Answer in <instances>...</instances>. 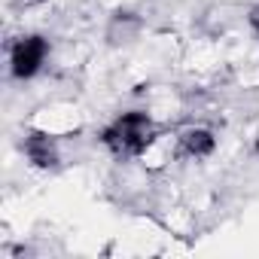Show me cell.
I'll return each mask as SVG.
<instances>
[{
	"instance_id": "cell-5",
	"label": "cell",
	"mask_w": 259,
	"mask_h": 259,
	"mask_svg": "<svg viewBox=\"0 0 259 259\" xmlns=\"http://www.w3.org/2000/svg\"><path fill=\"white\" fill-rule=\"evenodd\" d=\"M177 138H180V156L183 159H207L217 150L213 132H210L207 125H201V122L183 125L180 132H177Z\"/></svg>"
},
{
	"instance_id": "cell-3",
	"label": "cell",
	"mask_w": 259,
	"mask_h": 259,
	"mask_svg": "<svg viewBox=\"0 0 259 259\" xmlns=\"http://www.w3.org/2000/svg\"><path fill=\"white\" fill-rule=\"evenodd\" d=\"M138 159H141V165L147 171H162L174 159H183L180 156V138H177V132H156L153 141L144 147V153Z\"/></svg>"
},
{
	"instance_id": "cell-4",
	"label": "cell",
	"mask_w": 259,
	"mask_h": 259,
	"mask_svg": "<svg viewBox=\"0 0 259 259\" xmlns=\"http://www.w3.org/2000/svg\"><path fill=\"white\" fill-rule=\"evenodd\" d=\"M25 156L34 168H58L61 165V147H58V138L52 132H31L25 138Z\"/></svg>"
},
{
	"instance_id": "cell-6",
	"label": "cell",
	"mask_w": 259,
	"mask_h": 259,
	"mask_svg": "<svg viewBox=\"0 0 259 259\" xmlns=\"http://www.w3.org/2000/svg\"><path fill=\"white\" fill-rule=\"evenodd\" d=\"M250 25H253V31L259 34V4H256V7L250 10Z\"/></svg>"
},
{
	"instance_id": "cell-1",
	"label": "cell",
	"mask_w": 259,
	"mask_h": 259,
	"mask_svg": "<svg viewBox=\"0 0 259 259\" xmlns=\"http://www.w3.org/2000/svg\"><path fill=\"white\" fill-rule=\"evenodd\" d=\"M153 135H156L153 116L144 110H128L110 128H104L101 141L116 159H138L144 153V147L153 141Z\"/></svg>"
},
{
	"instance_id": "cell-2",
	"label": "cell",
	"mask_w": 259,
	"mask_h": 259,
	"mask_svg": "<svg viewBox=\"0 0 259 259\" xmlns=\"http://www.w3.org/2000/svg\"><path fill=\"white\" fill-rule=\"evenodd\" d=\"M49 61V40L40 34H28L19 37L10 46V70L19 79H31L43 70V64Z\"/></svg>"
}]
</instances>
